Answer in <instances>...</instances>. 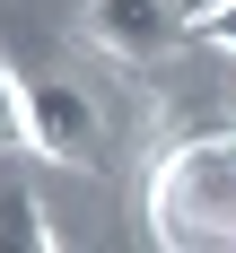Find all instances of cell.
<instances>
[{
	"label": "cell",
	"mask_w": 236,
	"mask_h": 253,
	"mask_svg": "<svg viewBox=\"0 0 236 253\" xmlns=\"http://www.w3.org/2000/svg\"><path fill=\"white\" fill-rule=\"evenodd\" d=\"M149 253H236V131H192L149 166Z\"/></svg>",
	"instance_id": "1"
},
{
	"label": "cell",
	"mask_w": 236,
	"mask_h": 253,
	"mask_svg": "<svg viewBox=\"0 0 236 253\" xmlns=\"http://www.w3.org/2000/svg\"><path fill=\"white\" fill-rule=\"evenodd\" d=\"M26 149L70 166V175H96L105 166V114L88 87L70 79H26Z\"/></svg>",
	"instance_id": "2"
},
{
	"label": "cell",
	"mask_w": 236,
	"mask_h": 253,
	"mask_svg": "<svg viewBox=\"0 0 236 253\" xmlns=\"http://www.w3.org/2000/svg\"><path fill=\"white\" fill-rule=\"evenodd\" d=\"M201 18V0H88V35H96L114 61H157L175 52Z\"/></svg>",
	"instance_id": "3"
},
{
	"label": "cell",
	"mask_w": 236,
	"mask_h": 253,
	"mask_svg": "<svg viewBox=\"0 0 236 253\" xmlns=\"http://www.w3.org/2000/svg\"><path fill=\"white\" fill-rule=\"evenodd\" d=\"M0 253H61L52 210L35 201V192H0Z\"/></svg>",
	"instance_id": "4"
},
{
	"label": "cell",
	"mask_w": 236,
	"mask_h": 253,
	"mask_svg": "<svg viewBox=\"0 0 236 253\" xmlns=\"http://www.w3.org/2000/svg\"><path fill=\"white\" fill-rule=\"evenodd\" d=\"M9 149H26V79L0 61V157Z\"/></svg>",
	"instance_id": "5"
},
{
	"label": "cell",
	"mask_w": 236,
	"mask_h": 253,
	"mask_svg": "<svg viewBox=\"0 0 236 253\" xmlns=\"http://www.w3.org/2000/svg\"><path fill=\"white\" fill-rule=\"evenodd\" d=\"M192 35H201V44H219V52H236V0H201Z\"/></svg>",
	"instance_id": "6"
}]
</instances>
